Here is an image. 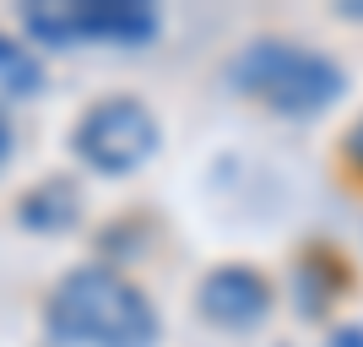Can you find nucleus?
Here are the masks:
<instances>
[{"mask_svg": "<svg viewBox=\"0 0 363 347\" xmlns=\"http://www.w3.org/2000/svg\"><path fill=\"white\" fill-rule=\"evenodd\" d=\"M331 347H363V326H336Z\"/></svg>", "mask_w": 363, "mask_h": 347, "instance_id": "10", "label": "nucleus"}, {"mask_svg": "<svg viewBox=\"0 0 363 347\" xmlns=\"http://www.w3.org/2000/svg\"><path fill=\"white\" fill-rule=\"evenodd\" d=\"M44 87V65L22 38L0 33V104H16V98H33Z\"/></svg>", "mask_w": 363, "mask_h": 347, "instance_id": "7", "label": "nucleus"}, {"mask_svg": "<svg viewBox=\"0 0 363 347\" xmlns=\"http://www.w3.org/2000/svg\"><path fill=\"white\" fill-rule=\"evenodd\" d=\"M336 158H342V168H347L352 180L363 184V114L342 131V147H336Z\"/></svg>", "mask_w": 363, "mask_h": 347, "instance_id": "8", "label": "nucleus"}, {"mask_svg": "<svg viewBox=\"0 0 363 347\" xmlns=\"http://www.w3.org/2000/svg\"><path fill=\"white\" fill-rule=\"evenodd\" d=\"M228 82L282 120H315L347 92V71L315 44L260 33L228 60Z\"/></svg>", "mask_w": 363, "mask_h": 347, "instance_id": "2", "label": "nucleus"}, {"mask_svg": "<svg viewBox=\"0 0 363 347\" xmlns=\"http://www.w3.org/2000/svg\"><path fill=\"white\" fill-rule=\"evenodd\" d=\"M272 277L255 272L250 260H223L196 282V315L217 331H255L272 315Z\"/></svg>", "mask_w": 363, "mask_h": 347, "instance_id": "5", "label": "nucleus"}, {"mask_svg": "<svg viewBox=\"0 0 363 347\" xmlns=\"http://www.w3.org/2000/svg\"><path fill=\"white\" fill-rule=\"evenodd\" d=\"M157 114L141 104L136 92H108L98 104H87L71 125V152L92 174L104 180H120V174H136L157 152Z\"/></svg>", "mask_w": 363, "mask_h": 347, "instance_id": "4", "label": "nucleus"}, {"mask_svg": "<svg viewBox=\"0 0 363 347\" xmlns=\"http://www.w3.org/2000/svg\"><path fill=\"white\" fill-rule=\"evenodd\" d=\"M336 11H342V16H352V22H363V0H358V6H336Z\"/></svg>", "mask_w": 363, "mask_h": 347, "instance_id": "11", "label": "nucleus"}, {"mask_svg": "<svg viewBox=\"0 0 363 347\" xmlns=\"http://www.w3.org/2000/svg\"><path fill=\"white\" fill-rule=\"evenodd\" d=\"M11 152H16V131H11V120H6V109H0V168L11 163Z\"/></svg>", "mask_w": 363, "mask_h": 347, "instance_id": "9", "label": "nucleus"}, {"mask_svg": "<svg viewBox=\"0 0 363 347\" xmlns=\"http://www.w3.org/2000/svg\"><path fill=\"white\" fill-rule=\"evenodd\" d=\"M44 331L60 347H152L157 309L136 277L114 272L108 260H87L44 293Z\"/></svg>", "mask_w": 363, "mask_h": 347, "instance_id": "1", "label": "nucleus"}, {"mask_svg": "<svg viewBox=\"0 0 363 347\" xmlns=\"http://www.w3.org/2000/svg\"><path fill=\"white\" fill-rule=\"evenodd\" d=\"M76 217H82V190L65 174H49L16 196V223L33 233H65V228H76Z\"/></svg>", "mask_w": 363, "mask_h": 347, "instance_id": "6", "label": "nucleus"}, {"mask_svg": "<svg viewBox=\"0 0 363 347\" xmlns=\"http://www.w3.org/2000/svg\"><path fill=\"white\" fill-rule=\"evenodd\" d=\"M22 33L44 49L71 44H152L157 38V11L147 0H49V6H22Z\"/></svg>", "mask_w": 363, "mask_h": 347, "instance_id": "3", "label": "nucleus"}]
</instances>
